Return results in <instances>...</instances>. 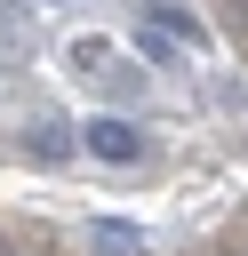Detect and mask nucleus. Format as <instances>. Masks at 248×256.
Returning a JSON list of instances; mask_svg holds the SVG:
<instances>
[{
    "instance_id": "4",
    "label": "nucleus",
    "mask_w": 248,
    "mask_h": 256,
    "mask_svg": "<svg viewBox=\"0 0 248 256\" xmlns=\"http://www.w3.org/2000/svg\"><path fill=\"white\" fill-rule=\"evenodd\" d=\"M144 32H168V40H200V24H192V16H176V8H152V16H144Z\"/></svg>"
},
{
    "instance_id": "3",
    "label": "nucleus",
    "mask_w": 248,
    "mask_h": 256,
    "mask_svg": "<svg viewBox=\"0 0 248 256\" xmlns=\"http://www.w3.org/2000/svg\"><path fill=\"white\" fill-rule=\"evenodd\" d=\"M32 152H40V160H64V152H72V128H64V120H40V128H32Z\"/></svg>"
},
{
    "instance_id": "5",
    "label": "nucleus",
    "mask_w": 248,
    "mask_h": 256,
    "mask_svg": "<svg viewBox=\"0 0 248 256\" xmlns=\"http://www.w3.org/2000/svg\"><path fill=\"white\" fill-rule=\"evenodd\" d=\"M0 256H8V248H0Z\"/></svg>"
},
{
    "instance_id": "1",
    "label": "nucleus",
    "mask_w": 248,
    "mask_h": 256,
    "mask_svg": "<svg viewBox=\"0 0 248 256\" xmlns=\"http://www.w3.org/2000/svg\"><path fill=\"white\" fill-rule=\"evenodd\" d=\"M88 152H96V160H144V136H136L128 120H96V128H88Z\"/></svg>"
},
{
    "instance_id": "2",
    "label": "nucleus",
    "mask_w": 248,
    "mask_h": 256,
    "mask_svg": "<svg viewBox=\"0 0 248 256\" xmlns=\"http://www.w3.org/2000/svg\"><path fill=\"white\" fill-rule=\"evenodd\" d=\"M88 248H96V256H136V224H112V216H104V224L88 232Z\"/></svg>"
}]
</instances>
